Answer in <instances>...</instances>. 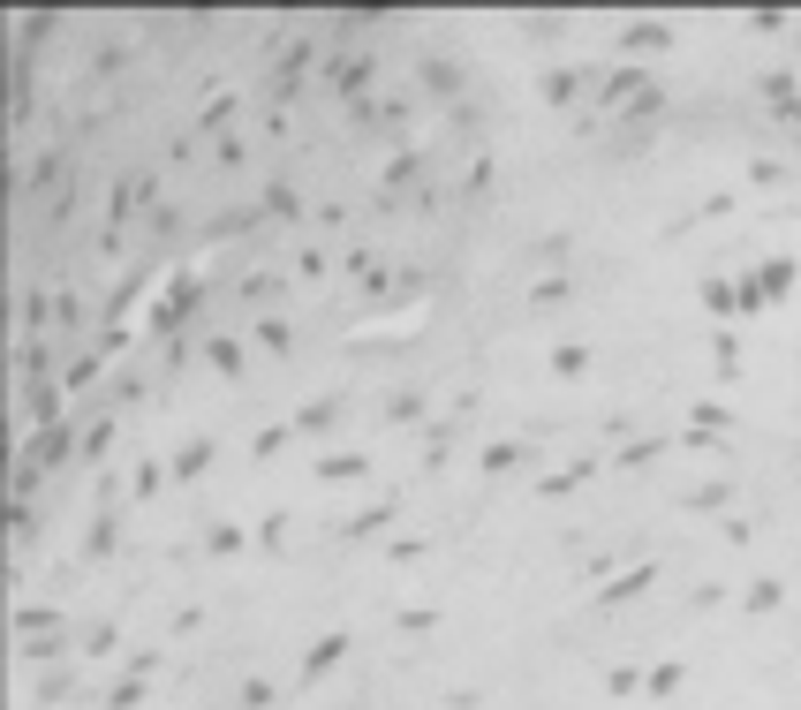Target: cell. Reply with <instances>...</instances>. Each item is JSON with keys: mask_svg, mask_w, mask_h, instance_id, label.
Masks as SVG:
<instances>
[{"mask_svg": "<svg viewBox=\"0 0 801 710\" xmlns=\"http://www.w3.org/2000/svg\"><path fill=\"white\" fill-rule=\"evenodd\" d=\"M348 658V635L341 627H333V635H318V643H310V658H303V680H318V673H333V665Z\"/></svg>", "mask_w": 801, "mask_h": 710, "instance_id": "obj_1", "label": "cell"}, {"mask_svg": "<svg viewBox=\"0 0 801 710\" xmlns=\"http://www.w3.org/2000/svg\"><path fill=\"white\" fill-rule=\"evenodd\" d=\"M484 469H492V476H514V469H529V446H484Z\"/></svg>", "mask_w": 801, "mask_h": 710, "instance_id": "obj_2", "label": "cell"}, {"mask_svg": "<svg viewBox=\"0 0 801 710\" xmlns=\"http://www.w3.org/2000/svg\"><path fill=\"white\" fill-rule=\"evenodd\" d=\"M212 469V439H189L182 454H174V476H205Z\"/></svg>", "mask_w": 801, "mask_h": 710, "instance_id": "obj_3", "label": "cell"}, {"mask_svg": "<svg viewBox=\"0 0 801 710\" xmlns=\"http://www.w3.org/2000/svg\"><path fill=\"white\" fill-rule=\"evenodd\" d=\"M295 212H303V197H295L288 182H273V189H265V220H295Z\"/></svg>", "mask_w": 801, "mask_h": 710, "instance_id": "obj_4", "label": "cell"}, {"mask_svg": "<svg viewBox=\"0 0 801 710\" xmlns=\"http://www.w3.org/2000/svg\"><path fill=\"white\" fill-rule=\"evenodd\" d=\"M318 476H325V484H356V476H363V454H333V461H318Z\"/></svg>", "mask_w": 801, "mask_h": 710, "instance_id": "obj_5", "label": "cell"}, {"mask_svg": "<svg viewBox=\"0 0 801 710\" xmlns=\"http://www.w3.org/2000/svg\"><path fill=\"white\" fill-rule=\"evenodd\" d=\"M552 371H560V378H582V371H590V348H575V340H567V348H552Z\"/></svg>", "mask_w": 801, "mask_h": 710, "instance_id": "obj_6", "label": "cell"}, {"mask_svg": "<svg viewBox=\"0 0 801 710\" xmlns=\"http://www.w3.org/2000/svg\"><path fill=\"white\" fill-rule=\"evenodd\" d=\"M341 416V401H333V393H325V401H310L303 416H295V431H325V423Z\"/></svg>", "mask_w": 801, "mask_h": 710, "instance_id": "obj_7", "label": "cell"}, {"mask_svg": "<svg viewBox=\"0 0 801 710\" xmlns=\"http://www.w3.org/2000/svg\"><path fill=\"white\" fill-rule=\"evenodd\" d=\"M643 582H650V567H635V575H620V582H613V590L597 597V605H628V597H635V590H643Z\"/></svg>", "mask_w": 801, "mask_h": 710, "instance_id": "obj_8", "label": "cell"}, {"mask_svg": "<svg viewBox=\"0 0 801 710\" xmlns=\"http://www.w3.org/2000/svg\"><path fill=\"white\" fill-rule=\"evenodd\" d=\"M575 91H582V76H567V68H552V76H545V99H552V106H567Z\"/></svg>", "mask_w": 801, "mask_h": 710, "instance_id": "obj_9", "label": "cell"}, {"mask_svg": "<svg viewBox=\"0 0 801 710\" xmlns=\"http://www.w3.org/2000/svg\"><path fill=\"white\" fill-rule=\"evenodd\" d=\"M205 355H212V363H220V371H227V378H242V348H235V340H212V348H205Z\"/></svg>", "mask_w": 801, "mask_h": 710, "instance_id": "obj_10", "label": "cell"}, {"mask_svg": "<svg viewBox=\"0 0 801 710\" xmlns=\"http://www.w3.org/2000/svg\"><path fill=\"white\" fill-rule=\"evenodd\" d=\"M288 340H295V333H288V325H280V318H265V325H257V348H273V355H280V348H288Z\"/></svg>", "mask_w": 801, "mask_h": 710, "instance_id": "obj_11", "label": "cell"}, {"mask_svg": "<svg viewBox=\"0 0 801 710\" xmlns=\"http://www.w3.org/2000/svg\"><path fill=\"white\" fill-rule=\"evenodd\" d=\"M386 416H393V423H416V416H424V401H416V393H393Z\"/></svg>", "mask_w": 801, "mask_h": 710, "instance_id": "obj_12", "label": "cell"}, {"mask_svg": "<svg viewBox=\"0 0 801 710\" xmlns=\"http://www.w3.org/2000/svg\"><path fill=\"white\" fill-rule=\"evenodd\" d=\"M620 46H628V53H658V31H650V23L635 31V23H628V31H620Z\"/></svg>", "mask_w": 801, "mask_h": 710, "instance_id": "obj_13", "label": "cell"}, {"mask_svg": "<svg viewBox=\"0 0 801 710\" xmlns=\"http://www.w3.org/2000/svg\"><path fill=\"white\" fill-rule=\"evenodd\" d=\"M212 552H242V529L235 522H212Z\"/></svg>", "mask_w": 801, "mask_h": 710, "instance_id": "obj_14", "label": "cell"}]
</instances>
